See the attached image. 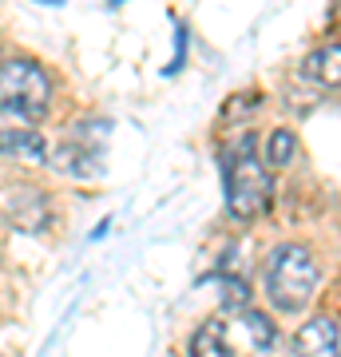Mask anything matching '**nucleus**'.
<instances>
[{"mask_svg":"<svg viewBox=\"0 0 341 357\" xmlns=\"http://www.w3.org/2000/svg\"><path fill=\"white\" fill-rule=\"evenodd\" d=\"M270 203H274V178L254 155V139L242 135L238 151L227 163V211L242 222H254L258 215L270 211Z\"/></svg>","mask_w":341,"mask_h":357,"instance_id":"nucleus-2","label":"nucleus"},{"mask_svg":"<svg viewBox=\"0 0 341 357\" xmlns=\"http://www.w3.org/2000/svg\"><path fill=\"white\" fill-rule=\"evenodd\" d=\"M227 306H246V286H242V282H230L227 286Z\"/></svg>","mask_w":341,"mask_h":357,"instance_id":"nucleus-11","label":"nucleus"},{"mask_svg":"<svg viewBox=\"0 0 341 357\" xmlns=\"http://www.w3.org/2000/svg\"><path fill=\"white\" fill-rule=\"evenodd\" d=\"M298 354L302 357H341V326L329 314L302 321L298 330Z\"/></svg>","mask_w":341,"mask_h":357,"instance_id":"nucleus-5","label":"nucleus"},{"mask_svg":"<svg viewBox=\"0 0 341 357\" xmlns=\"http://www.w3.org/2000/svg\"><path fill=\"white\" fill-rule=\"evenodd\" d=\"M0 155H13V159H28V163H44V139H40L32 123H28L24 115L16 112H4L0 107Z\"/></svg>","mask_w":341,"mask_h":357,"instance_id":"nucleus-4","label":"nucleus"},{"mask_svg":"<svg viewBox=\"0 0 341 357\" xmlns=\"http://www.w3.org/2000/svg\"><path fill=\"white\" fill-rule=\"evenodd\" d=\"M48 100L52 79L36 60H4L0 64V107L4 112H16L28 123H36L48 112Z\"/></svg>","mask_w":341,"mask_h":357,"instance_id":"nucleus-3","label":"nucleus"},{"mask_svg":"<svg viewBox=\"0 0 341 357\" xmlns=\"http://www.w3.org/2000/svg\"><path fill=\"white\" fill-rule=\"evenodd\" d=\"M302 72L314 79V84H321V88H341V40L338 44L314 48L302 60Z\"/></svg>","mask_w":341,"mask_h":357,"instance_id":"nucleus-7","label":"nucleus"},{"mask_svg":"<svg viewBox=\"0 0 341 357\" xmlns=\"http://www.w3.org/2000/svg\"><path fill=\"white\" fill-rule=\"evenodd\" d=\"M190 357H230L227 326L222 321H202L190 337Z\"/></svg>","mask_w":341,"mask_h":357,"instance_id":"nucleus-8","label":"nucleus"},{"mask_svg":"<svg viewBox=\"0 0 341 357\" xmlns=\"http://www.w3.org/2000/svg\"><path fill=\"white\" fill-rule=\"evenodd\" d=\"M4 215H8V222L20 230H28V234H36V230H44V222H48V203H44V195L32 191V187H8L4 191Z\"/></svg>","mask_w":341,"mask_h":357,"instance_id":"nucleus-6","label":"nucleus"},{"mask_svg":"<svg viewBox=\"0 0 341 357\" xmlns=\"http://www.w3.org/2000/svg\"><path fill=\"white\" fill-rule=\"evenodd\" d=\"M246 330H250L254 345L258 349H270L274 345V321L262 318V314H254V310H246Z\"/></svg>","mask_w":341,"mask_h":357,"instance_id":"nucleus-10","label":"nucleus"},{"mask_svg":"<svg viewBox=\"0 0 341 357\" xmlns=\"http://www.w3.org/2000/svg\"><path fill=\"white\" fill-rule=\"evenodd\" d=\"M298 159V135L290 128H278L266 139V163L270 167H290Z\"/></svg>","mask_w":341,"mask_h":357,"instance_id":"nucleus-9","label":"nucleus"},{"mask_svg":"<svg viewBox=\"0 0 341 357\" xmlns=\"http://www.w3.org/2000/svg\"><path fill=\"white\" fill-rule=\"evenodd\" d=\"M317 270L314 255L298 243H286L270 255V266H266V298L282 310V314H298V310L310 306V298L317 290Z\"/></svg>","mask_w":341,"mask_h":357,"instance_id":"nucleus-1","label":"nucleus"}]
</instances>
